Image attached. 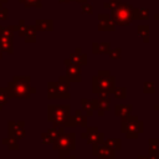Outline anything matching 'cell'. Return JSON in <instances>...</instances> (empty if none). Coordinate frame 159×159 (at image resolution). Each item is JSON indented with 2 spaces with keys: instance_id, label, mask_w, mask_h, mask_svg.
Masks as SVG:
<instances>
[{
  "instance_id": "1",
  "label": "cell",
  "mask_w": 159,
  "mask_h": 159,
  "mask_svg": "<svg viewBox=\"0 0 159 159\" xmlns=\"http://www.w3.org/2000/svg\"><path fill=\"white\" fill-rule=\"evenodd\" d=\"M5 91L9 99H27L36 93V88L30 86V76H15L12 81L7 83Z\"/></svg>"
},
{
  "instance_id": "2",
  "label": "cell",
  "mask_w": 159,
  "mask_h": 159,
  "mask_svg": "<svg viewBox=\"0 0 159 159\" xmlns=\"http://www.w3.org/2000/svg\"><path fill=\"white\" fill-rule=\"evenodd\" d=\"M47 119L53 123V127H75V118L71 116L70 104H48L47 106Z\"/></svg>"
},
{
  "instance_id": "3",
  "label": "cell",
  "mask_w": 159,
  "mask_h": 159,
  "mask_svg": "<svg viewBox=\"0 0 159 159\" xmlns=\"http://www.w3.org/2000/svg\"><path fill=\"white\" fill-rule=\"evenodd\" d=\"M116 88V77L109 71H99L97 76L92 78V92L94 94L112 93Z\"/></svg>"
},
{
  "instance_id": "4",
  "label": "cell",
  "mask_w": 159,
  "mask_h": 159,
  "mask_svg": "<svg viewBox=\"0 0 159 159\" xmlns=\"http://www.w3.org/2000/svg\"><path fill=\"white\" fill-rule=\"evenodd\" d=\"M111 17L113 22L118 26H127L132 24V21L135 19L134 16V7L129 4H123L120 2L116 7L112 9Z\"/></svg>"
},
{
  "instance_id": "5",
  "label": "cell",
  "mask_w": 159,
  "mask_h": 159,
  "mask_svg": "<svg viewBox=\"0 0 159 159\" xmlns=\"http://www.w3.org/2000/svg\"><path fill=\"white\" fill-rule=\"evenodd\" d=\"M120 132L125 134L128 139H135L143 132V123L138 119L137 116H125L120 117Z\"/></svg>"
},
{
  "instance_id": "6",
  "label": "cell",
  "mask_w": 159,
  "mask_h": 159,
  "mask_svg": "<svg viewBox=\"0 0 159 159\" xmlns=\"http://www.w3.org/2000/svg\"><path fill=\"white\" fill-rule=\"evenodd\" d=\"M70 81L66 76H60L56 82L47 83V97L48 98H70Z\"/></svg>"
},
{
  "instance_id": "7",
  "label": "cell",
  "mask_w": 159,
  "mask_h": 159,
  "mask_svg": "<svg viewBox=\"0 0 159 159\" xmlns=\"http://www.w3.org/2000/svg\"><path fill=\"white\" fill-rule=\"evenodd\" d=\"M52 147L58 152L71 153L73 149H76V134L73 132L61 133L52 143Z\"/></svg>"
},
{
  "instance_id": "8",
  "label": "cell",
  "mask_w": 159,
  "mask_h": 159,
  "mask_svg": "<svg viewBox=\"0 0 159 159\" xmlns=\"http://www.w3.org/2000/svg\"><path fill=\"white\" fill-rule=\"evenodd\" d=\"M17 25H9V26H1L0 25V48L7 53L14 52V32L17 31Z\"/></svg>"
},
{
  "instance_id": "9",
  "label": "cell",
  "mask_w": 159,
  "mask_h": 159,
  "mask_svg": "<svg viewBox=\"0 0 159 159\" xmlns=\"http://www.w3.org/2000/svg\"><path fill=\"white\" fill-rule=\"evenodd\" d=\"M81 138L92 145L103 144V142H104V135H103V133H101L98 130L97 127H87L86 130L81 134Z\"/></svg>"
},
{
  "instance_id": "10",
  "label": "cell",
  "mask_w": 159,
  "mask_h": 159,
  "mask_svg": "<svg viewBox=\"0 0 159 159\" xmlns=\"http://www.w3.org/2000/svg\"><path fill=\"white\" fill-rule=\"evenodd\" d=\"M17 32L26 42H35L36 41V27L35 25H25L24 20H20L17 24Z\"/></svg>"
},
{
  "instance_id": "11",
  "label": "cell",
  "mask_w": 159,
  "mask_h": 159,
  "mask_svg": "<svg viewBox=\"0 0 159 159\" xmlns=\"http://www.w3.org/2000/svg\"><path fill=\"white\" fill-rule=\"evenodd\" d=\"M66 66V77L70 82H81V67L80 65L73 63L70 58L65 60Z\"/></svg>"
},
{
  "instance_id": "12",
  "label": "cell",
  "mask_w": 159,
  "mask_h": 159,
  "mask_svg": "<svg viewBox=\"0 0 159 159\" xmlns=\"http://www.w3.org/2000/svg\"><path fill=\"white\" fill-rule=\"evenodd\" d=\"M92 154L96 155L98 159H116V150L103 144H96L93 145Z\"/></svg>"
},
{
  "instance_id": "13",
  "label": "cell",
  "mask_w": 159,
  "mask_h": 159,
  "mask_svg": "<svg viewBox=\"0 0 159 159\" xmlns=\"http://www.w3.org/2000/svg\"><path fill=\"white\" fill-rule=\"evenodd\" d=\"M7 135H11V137L16 138L17 140L21 139V138H24L26 135L24 122H14V120H10L7 123Z\"/></svg>"
},
{
  "instance_id": "14",
  "label": "cell",
  "mask_w": 159,
  "mask_h": 159,
  "mask_svg": "<svg viewBox=\"0 0 159 159\" xmlns=\"http://www.w3.org/2000/svg\"><path fill=\"white\" fill-rule=\"evenodd\" d=\"M98 30L99 31H114L116 24L113 22L111 15L98 14Z\"/></svg>"
},
{
  "instance_id": "15",
  "label": "cell",
  "mask_w": 159,
  "mask_h": 159,
  "mask_svg": "<svg viewBox=\"0 0 159 159\" xmlns=\"http://www.w3.org/2000/svg\"><path fill=\"white\" fill-rule=\"evenodd\" d=\"M63 133V128L62 127H53V128H50L47 129L46 132H43L41 134V140L43 144H52L55 142V139L61 134Z\"/></svg>"
},
{
  "instance_id": "16",
  "label": "cell",
  "mask_w": 159,
  "mask_h": 159,
  "mask_svg": "<svg viewBox=\"0 0 159 159\" xmlns=\"http://www.w3.org/2000/svg\"><path fill=\"white\" fill-rule=\"evenodd\" d=\"M81 104H82V108H83L86 116H92L93 112L97 111L98 99H86V98H82L81 99Z\"/></svg>"
},
{
  "instance_id": "17",
  "label": "cell",
  "mask_w": 159,
  "mask_h": 159,
  "mask_svg": "<svg viewBox=\"0 0 159 159\" xmlns=\"http://www.w3.org/2000/svg\"><path fill=\"white\" fill-rule=\"evenodd\" d=\"M70 60L76 63V65H80V66H83V65H87V55L82 52V50L78 47L75 50V52H72L70 55Z\"/></svg>"
},
{
  "instance_id": "18",
  "label": "cell",
  "mask_w": 159,
  "mask_h": 159,
  "mask_svg": "<svg viewBox=\"0 0 159 159\" xmlns=\"http://www.w3.org/2000/svg\"><path fill=\"white\" fill-rule=\"evenodd\" d=\"M98 96L99 98H98L97 112H98V116H103L106 111H109V98H108V93H101Z\"/></svg>"
},
{
  "instance_id": "19",
  "label": "cell",
  "mask_w": 159,
  "mask_h": 159,
  "mask_svg": "<svg viewBox=\"0 0 159 159\" xmlns=\"http://www.w3.org/2000/svg\"><path fill=\"white\" fill-rule=\"evenodd\" d=\"M111 51V43L109 42H93L92 45V52L97 55L108 53Z\"/></svg>"
},
{
  "instance_id": "20",
  "label": "cell",
  "mask_w": 159,
  "mask_h": 159,
  "mask_svg": "<svg viewBox=\"0 0 159 159\" xmlns=\"http://www.w3.org/2000/svg\"><path fill=\"white\" fill-rule=\"evenodd\" d=\"M52 26H53V22L51 19H39L36 20L35 22V27L37 31H52Z\"/></svg>"
},
{
  "instance_id": "21",
  "label": "cell",
  "mask_w": 159,
  "mask_h": 159,
  "mask_svg": "<svg viewBox=\"0 0 159 159\" xmlns=\"http://www.w3.org/2000/svg\"><path fill=\"white\" fill-rule=\"evenodd\" d=\"M132 108H133L132 104H117L114 107V112H116V116L118 117H125L130 114Z\"/></svg>"
},
{
  "instance_id": "22",
  "label": "cell",
  "mask_w": 159,
  "mask_h": 159,
  "mask_svg": "<svg viewBox=\"0 0 159 159\" xmlns=\"http://www.w3.org/2000/svg\"><path fill=\"white\" fill-rule=\"evenodd\" d=\"M148 144H149V154L155 157V158H159V138H150L148 140Z\"/></svg>"
},
{
  "instance_id": "23",
  "label": "cell",
  "mask_w": 159,
  "mask_h": 159,
  "mask_svg": "<svg viewBox=\"0 0 159 159\" xmlns=\"http://www.w3.org/2000/svg\"><path fill=\"white\" fill-rule=\"evenodd\" d=\"M73 118H75L76 125H80V127H82V128H87V116L83 114V112H82L81 109H77V111L75 112Z\"/></svg>"
},
{
  "instance_id": "24",
  "label": "cell",
  "mask_w": 159,
  "mask_h": 159,
  "mask_svg": "<svg viewBox=\"0 0 159 159\" xmlns=\"http://www.w3.org/2000/svg\"><path fill=\"white\" fill-rule=\"evenodd\" d=\"M1 143H2L4 145H6L7 149H10V150H17V149L20 148L17 139L14 138V137H11V135H7L6 138H4V139L1 140Z\"/></svg>"
},
{
  "instance_id": "25",
  "label": "cell",
  "mask_w": 159,
  "mask_h": 159,
  "mask_svg": "<svg viewBox=\"0 0 159 159\" xmlns=\"http://www.w3.org/2000/svg\"><path fill=\"white\" fill-rule=\"evenodd\" d=\"M107 147L112 148L113 150H119L122 148V140L119 138H108L103 142Z\"/></svg>"
},
{
  "instance_id": "26",
  "label": "cell",
  "mask_w": 159,
  "mask_h": 159,
  "mask_svg": "<svg viewBox=\"0 0 159 159\" xmlns=\"http://www.w3.org/2000/svg\"><path fill=\"white\" fill-rule=\"evenodd\" d=\"M137 32L139 36H142L143 41H145V42L149 41V26L148 25H139L137 27Z\"/></svg>"
},
{
  "instance_id": "27",
  "label": "cell",
  "mask_w": 159,
  "mask_h": 159,
  "mask_svg": "<svg viewBox=\"0 0 159 159\" xmlns=\"http://www.w3.org/2000/svg\"><path fill=\"white\" fill-rule=\"evenodd\" d=\"M19 2L22 4L24 7H26V9H30V7H37V9H40L42 6L41 0H19Z\"/></svg>"
},
{
  "instance_id": "28",
  "label": "cell",
  "mask_w": 159,
  "mask_h": 159,
  "mask_svg": "<svg viewBox=\"0 0 159 159\" xmlns=\"http://www.w3.org/2000/svg\"><path fill=\"white\" fill-rule=\"evenodd\" d=\"M134 16L139 20H147L149 17V10L148 9H134Z\"/></svg>"
},
{
  "instance_id": "29",
  "label": "cell",
  "mask_w": 159,
  "mask_h": 159,
  "mask_svg": "<svg viewBox=\"0 0 159 159\" xmlns=\"http://www.w3.org/2000/svg\"><path fill=\"white\" fill-rule=\"evenodd\" d=\"M114 94L116 98L118 99H123L127 97V88L125 87H118V88H114V91L112 92Z\"/></svg>"
},
{
  "instance_id": "30",
  "label": "cell",
  "mask_w": 159,
  "mask_h": 159,
  "mask_svg": "<svg viewBox=\"0 0 159 159\" xmlns=\"http://www.w3.org/2000/svg\"><path fill=\"white\" fill-rule=\"evenodd\" d=\"M9 101V97L6 94V91L4 87H0V109H2V107L7 103Z\"/></svg>"
},
{
  "instance_id": "31",
  "label": "cell",
  "mask_w": 159,
  "mask_h": 159,
  "mask_svg": "<svg viewBox=\"0 0 159 159\" xmlns=\"http://www.w3.org/2000/svg\"><path fill=\"white\" fill-rule=\"evenodd\" d=\"M143 92L144 93H154L155 92V84L153 82H144L143 83Z\"/></svg>"
},
{
  "instance_id": "32",
  "label": "cell",
  "mask_w": 159,
  "mask_h": 159,
  "mask_svg": "<svg viewBox=\"0 0 159 159\" xmlns=\"http://www.w3.org/2000/svg\"><path fill=\"white\" fill-rule=\"evenodd\" d=\"M120 2H122V0H108L107 2L103 4V7H104V9H109V10H112L113 7H116L117 5H119Z\"/></svg>"
},
{
  "instance_id": "33",
  "label": "cell",
  "mask_w": 159,
  "mask_h": 159,
  "mask_svg": "<svg viewBox=\"0 0 159 159\" xmlns=\"http://www.w3.org/2000/svg\"><path fill=\"white\" fill-rule=\"evenodd\" d=\"M108 55H109V57L112 58V60H119L120 58V55H122V50L118 47V48H116V50H111L109 52H108Z\"/></svg>"
},
{
  "instance_id": "34",
  "label": "cell",
  "mask_w": 159,
  "mask_h": 159,
  "mask_svg": "<svg viewBox=\"0 0 159 159\" xmlns=\"http://www.w3.org/2000/svg\"><path fill=\"white\" fill-rule=\"evenodd\" d=\"M82 12L83 14H92L93 12V9H92V5L88 4L87 1L82 4Z\"/></svg>"
},
{
  "instance_id": "35",
  "label": "cell",
  "mask_w": 159,
  "mask_h": 159,
  "mask_svg": "<svg viewBox=\"0 0 159 159\" xmlns=\"http://www.w3.org/2000/svg\"><path fill=\"white\" fill-rule=\"evenodd\" d=\"M58 159H76V155H75V154H71V153L60 152V154H58Z\"/></svg>"
},
{
  "instance_id": "36",
  "label": "cell",
  "mask_w": 159,
  "mask_h": 159,
  "mask_svg": "<svg viewBox=\"0 0 159 159\" xmlns=\"http://www.w3.org/2000/svg\"><path fill=\"white\" fill-rule=\"evenodd\" d=\"M9 15V10L4 6H0V20H6Z\"/></svg>"
},
{
  "instance_id": "37",
  "label": "cell",
  "mask_w": 159,
  "mask_h": 159,
  "mask_svg": "<svg viewBox=\"0 0 159 159\" xmlns=\"http://www.w3.org/2000/svg\"><path fill=\"white\" fill-rule=\"evenodd\" d=\"M137 159H158V158H155V157H153L150 154H147V155H138Z\"/></svg>"
},
{
  "instance_id": "38",
  "label": "cell",
  "mask_w": 159,
  "mask_h": 159,
  "mask_svg": "<svg viewBox=\"0 0 159 159\" xmlns=\"http://www.w3.org/2000/svg\"><path fill=\"white\" fill-rule=\"evenodd\" d=\"M71 1H75V2H80V4H83V2H86L87 0H71Z\"/></svg>"
},
{
  "instance_id": "39",
  "label": "cell",
  "mask_w": 159,
  "mask_h": 159,
  "mask_svg": "<svg viewBox=\"0 0 159 159\" xmlns=\"http://www.w3.org/2000/svg\"><path fill=\"white\" fill-rule=\"evenodd\" d=\"M71 0H58V2H70Z\"/></svg>"
},
{
  "instance_id": "40",
  "label": "cell",
  "mask_w": 159,
  "mask_h": 159,
  "mask_svg": "<svg viewBox=\"0 0 159 159\" xmlns=\"http://www.w3.org/2000/svg\"><path fill=\"white\" fill-rule=\"evenodd\" d=\"M7 1H9V0H0V4H1V5H2V4H6V2H7Z\"/></svg>"
},
{
  "instance_id": "41",
  "label": "cell",
  "mask_w": 159,
  "mask_h": 159,
  "mask_svg": "<svg viewBox=\"0 0 159 159\" xmlns=\"http://www.w3.org/2000/svg\"><path fill=\"white\" fill-rule=\"evenodd\" d=\"M154 17H155L157 20H159V14H155V15H154Z\"/></svg>"
},
{
  "instance_id": "42",
  "label": "cell",
  "mask_w": 159,
  "mask_h": 159,
  "mask_svg": "<svg viewBox=\"0 0 159 159\" xmlns=\"http://www.w3.org/2000/svg\"><path fill=\"white\" fill-rule=\"evenodd\" d=\"M1 57H2V50L0 48V58H1Z\"/></svg>"
},
{
  "instance_id": "43",
  "label": "cell",
  "mask_w": 159,
  "mask_h": 159,
  "mask_svg": "<svg viewBox=\"0 0 159 159\" xmlns=\"http://www.w3.org/2000/svg\"><path fill=\"white\" fill-rule=\"evenodd\" d=\"M155 109H158V111H159V104H157V106H155Z\"/></svg>"
},
{
  "instance_id": "44",
  "label": "cell",
  "mask_w": 159,
  "mask_h": 159,
  "mask_svg": "<svg viewBox=\"0 0 159 159\" xmlns=\"http://www.w3.org/2000/svg\"><path fill=\"white\" fill-rule=\"evenodd\" d=\"M0 6H2V5H1V4H0Z\"/></svg>"
}]
</instances>
